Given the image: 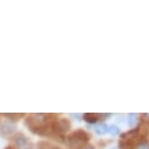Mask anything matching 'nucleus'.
Masks as SVG:
<instances>
[{"instance_id":"obj_3","label":"nucleus","mask_w":149,"mask_h":149,"mask_svg":"<svg viewBox=\"0 0 149 149\" xmlns=\"http://www.w3.org/2000/svg\"><path fill=\"white\" fill-rule=\"evenodd\" d=\"M55 128L59 130V132H67L69 130L70 128V123L68 120L66 119H61V120H58L56 125H55Z\"/></svg>"},{"instance_id":"obj_10","label":"nucleus","mask_w":149,"mask_h":149,"mask_svg":"<svg viewBox=\"0 0 149 149\" xmlns=\"http://www.w3.org/2000/svg\"><path fill=\"white\" fill-rule=\"evenodd\" d=\"M20 149H35V148H33L32 146H28V147H25V148H20Z\"/></svg>"},{"instance_id":"obj_5","label":"nucleus","mask_w":149,"mask_h":149,"mask_svg":"<svg viewBox=\"0 0 149 149\" xmlns=\"http://www.w3.org/2000/svg\"><path fill=\"white\" fill-rule=\"evenodd\" d=\"M140 116L137 115V114H132V115H129V120H128V126L130 127V128H135L136 127V125L140 122Z\"/></svg>"},{"instance_id":"obj_2","label":"nucleus","mask_w":149,"mask_h":149,"mask_svg":"<svg viewBox=\"0 0 149 149\" xmlns=\"http://www.w3.org/2000/svg\"><path fill=\"white\" fill-rule=\"evenodd\" d=\"M12 141H13V144H14L18 149L28 147L29 143H31V142H29V139H28L26 135H24V134H17L15 136H13Z\"/></svg>"},{"instance_id":"obj_7","label":"nucleus","mask_w":149,"mask_h":149,"mask_svg":"<svg viewBox=\"0 0 149 149\" xmlns=\"http://www.w3.org/2000/svg\"><path fill=\"white\" fill-rule=\"evenodd\" d=\"M108 133H109L110 135L115 136V135H118V134L120 133V129H119V127H118V126H109Z\"/></svg>"},{"instance_id":"obj_4","label":"nucleus","mask_w":149,"mask_h":149,"mask_svg":"<svg viewBox=\"0 0 149 149\" xmlns=\"http://www.w3.org/2000/svg\"><path fill=\"white\" fill-rule=\"evenodd\" d=\"M108 129H109V126H107L106 123H101L95 127V133L97 135H104L108 133Z\"/></svg>"},{"instance_id":"obj_1","label":"nucleus","mask_w":149,"mask_h":149,"mask_svg":"<svg viewBox=\"0 0 149 149\" xmlns=\"http://www.w3.org/2000/svg\"><path fill=\"white\" fill-rule=\"evenodd\" d=\"M17 132V125L10 120H6L0 125V134L5 137H11Z\"/></svg>"},{"instance_id":"obj_8","label":"nucleus","mask_w":149,"mask_h":149,"mask_svg":"<svg viewBox=\"0 0 149 149\" xmlns=\"http://www.w3.org/2000/svg\"><path fill=\"white\" fill-rule=\"evenodd\" d=\"M135 149H149V142H147V141L140 142V143L135 147Z\"/></svg>"},{"instance_id":"obj_6","label":"nucleus","mask_w":149,"mask_h":149,"mask_svg":"<svg viewBox=\"0 0 149 149\" xmlns=\"http://www.w3.org/2000/svg\"><path fill=\"white\" fill-rule=\"evenodd\" d=\"M84 118L89 123H96L97 120H99V115L97 114H85Z\"/></svg>"},{"instance_id":"obj_9","label":"nucleus","mask_w":149,"mask_h":149,"mask_svg":"<svg viewBox=\"0 0 149 149\" xmlns=\"http://www.w3.org/2000/svg\"><path fill=\"white\" fill-rule=\"evenodd\" d=\"M82 149H95V147H93V146H87V147H84Z\"/></svg>"}]
</instances>
